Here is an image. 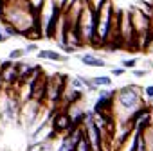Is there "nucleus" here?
Returning <instances> with one entry per match:
<instances>
[{"mask_svg": "<svg viewBox=\"0 0 153 151\" xmlns=\"http://www.w3.org/2000/svg\"><path fill=\"white\" fill-rule=\"evenodd\" d=\"M142 103V90L135 85H128L123 87L115 92V99H114V117H117L119 124H130V115L140 108Z\"/></svg>", "mask_w": 153, "mask_h": 151, "instance_id": "obj_1", "label": "nucleus"}, {"mask_svg": "<svg viewBox=\"0 0 153 151\" xmlns=\"http://www.w3.org/2000/svg\"><path fill=\"white\" fill-rule=\"evenodd\" d=\"M76 27H78V33H79L83 43L97 47L96 45V13L88 7L87 2L83 4V9H81V15H79V20H78Z\"/></svg>", "mask_w": 153, "mask_h": 151, "instance_id": "obj_2", "label": "nucleus"}, {"mask_svg": "<svg viewBox=\"0 0 153 151\" xmlns=\"http://www.w3.org/2000/svg\"><path fill=\"white\" fill-rule=\"evenodd\" d=\"M112 20H114V6H112V0H108L96 15V45L97 41L101 45H106L108 34L112 29Z\"/></svg>", "mask_w": 153, "mask_h": 151, "instance_id": "obj_3", "label": "nucleus"}, {"mask_svg": "<svg viewBox=\"0 0 153 151\" xmlns=\"http://www.w3.org/2000/svg\"><path fill=\"white\" fill-rule=\"evenodd\" d=\"M49 124H51V128L54 130L56 135H67L74 128L72 121H70V117H68V113H67L65 108H56L52 112L51 119H49Z\"/></svg>", "mask_w": 153, "mask_h": 151, "instance_id": "obj_4", "label": "nucleus"}, {"mask_svg": "<svg viewBox=\"0 0 153 151\" xmlns=\"http://www.w3.org/2000/svg\"><path fill=\"white\" fill-rule=\"evenodd\" d=\"M54 137H56V133L51 128V124L47 122L45 126H42V128H38L36 131L31 133V142L29 144H43V142H47V140H51Z\"/></svg>", "mask_w": 153, "mask_h": 151, "instance_id": "obj_5", "label": "nucleus"}, {"mask_svg": "<svg viewBox=\"0 0 153 151\" xmlns=\"http://www.w3.org/2000/svg\"><path fill=\"white\" fill-rule=\"evenodd\" d=\"M38 59H47V61H58V63H65L68 59L67 54H61L58 50H51V49H40L38 50Z\"/></svg>", "mask_w": 153, "mask_h": 151, "instance_id": "obj_6", "label": "nucleus"}, {"mask_svg": "<svg viewBox=\"0 0 153 151\" xmlns=\"http://www.w3.org/2000/svg\"><path fill=\"white\" fill-rule=\"evenodd\" d=\"M79 61L83 63V65H87V67H94V68H103V67H106V61L103 59V58H97L96 54H90V52H87V54H79Z\"/></svg>", "mask_w": 153, "mask_h": 151, "instance_id": "obj_7", "label": "nucleus"}, {"mask_svg": "<svg viewBox=\"0 0 153 151\" xmlns=\"http://www.w3.org/2000/svg\"><path fill=\"white\" fill-rule=\"evenodd\" d=\"M140 133H142L144 149H146V151H153V122H151L144 131H140Z\"/></svg>", "mask_w": 153, "mask_h": 151, "instance_id": "obj_8", "label": "nucleus"}, {"mask_svg": "<svg viewBox=\"0 0 153 151\" xmlns=\"http://www.w3.org/2000/svg\"><path fill=\"white\" fill-rule=\"evenodd\" d=\"M90 83L96 88H101V87L108 88V87H112V78L110 76H96V78H90Z\"/></svg>", "mask_w": 153, "mask_h": 151, "instance_id": "obj_9", "label": "nucleus"}, {"mask_svg": "<svg viewBox=\"0 0 153 151\" xmlns=\"http://www.w3.org/2000/svg\"><path fill=\"white\" fill-rule=\"evenodd\" d=\"M25 56H27V54H25L24 49H13V50L7 54V59H9V61H22Z\"/></svg>", "mask_w": 153, "mask_h": 151, "instance_id": "obj_10", "label": "nucleus"}, {"mask_svg": "<svg viewBox=\"0 0 153 151\" xmlns=\"http://www.w3.org/2000/svg\"><path fill=\"white\" fill-rule=\"evenodd\" d=\"M106 2H108V0H87L88 7H90V9H92V11H94L96 15L99 13V9H101V7H103V6H105Z\"/></svg>", "mask_w": 153, "mask_h": 151, "instance_id": "obj_11", "label": "nucleus"}, {"mask_svg": "<svg viewBox=\"0 0 153 151\" xmlns=\"http://www.w3.org/2000/svg\"><path fill=\"white\" fill-rule=\"evenodd\" d=\"M2 31H4V34H6L7 38H16V36H22V34H20V31H18V29H15L13 25H2Z\"/></svg>", "mask_w": 153, "mask_h": 151, "instance_id": "obj_12", "label": "nucleus"}, {"mask_svg": "<svg viewBox=\"0 0 153 151\" xmlns=\"http://www.w3.org/2000/svg\"><path fill=\"white\" fill-rule=\"evenodd\" d=\"M74 151H92V149H90V144H88V140H87L85 135L79 138V142H78V146H76Z\"/></svg>", "mask_w": 153, "mask_h": 151, "instance_id": "obj_13", "label": "nucleus"}, {"mask_svg": "<svg viewBox=\"0 0 153 151\" xmlns=\"http://www.w3.org/2000/svg\"><path fill=\"white\" fill-rule=\"evenodd\" d=\"M121 65H123V68H131V70H133V68L137 67V59H135V58H128V59H123Z\"/></svg>", "mask_w": 153, "mask_h": 151, "instance_id": "obj_14", "label": "nucleus"}, {"mask_svg": "<svg viewBox=\"0 0 153 151\" xmlns=\"http://www.w3.org/2000/svg\"><path fill=\"white\" fill-rule=\"evenodd\" d=\"M27 2H29L31 9H33L34 13H38V11L42 9V6H43V2H45V0H27Z\"/></svg>", "mask_w": 153, "mask_h": 151, "instance_id": "obj_15", "label": "nucleus"}, {"mask_svg": "<svg viewBox=\"0 0 153 151\" xmlns=\"http://www.w3.org/2000/svg\"><path fill=\"white\" fill-rule=\"evenodd\" d=\"M24 50H25V54H31V52H38L40 49H38V45H36L34 41H31V43H27V45L24 47Z\"/></svg>", "mask_w": 153, "mask_h": 151, "instance_id": "obj_16", "label": "nucleus"}, {"mask_svg": "<svg viewBox=\"0 0 153 151\" xmlns=\"http://www.w3.org/2000/svg\"><path fill=\"white\" fill-rule=\"evenodd\" d=\"M131 74L135 76V78H146V76H148V70H146V68H133Z\"/></svg>", "mask_w": 153, "mask_h": 151, "instance_id": "obj_17", "label": "nucleus"}, {"mask_svg": "<svg viewBox=\"0 0 153 151\" xmlns=\"http://www.w3.org/2000/svg\"><path fill=\"white\" fill-rule=\"evenodd\" d=\"M124 72H126V68H123V67H117V68L114 67V68L110 70V74L115 76V78H121V76H124Z\"/></svg>", "mask_w": 153, "mask_h": 151, "instance_id": "obj_18", "label": "nucleus"}, {"mask_svg": "<svg viewBox=\"0 0 153 151\" xmlns=\"http://www.w3.org/2000/svg\"><path fill=\"white\" fill-rule=\"evenodd\" d=\"M142 95L146 99H153V85H148L144 90H142Z\"/></svg>", "mask_w": 153, "mask_h": 151, "instance_id": "obj_19", "label": "nucleus"}, {"mask_svg": "<svg viewBox=\"0 0 153 151\" xmlns=\"http://www.w3.org/2000/svg\"><path fill=\"white\" fill-rule=\"evenodd\" d=\"M27 151H45V146L43 144H29Z\"/></svg>", "mask_w": 153, "mask_h": 151, "instance_id": "obj_20", "label": "nucleus"}, {"mask_svg": "<svg viewBox=\"0 0 153 151\" xmlns=\"http://www.w3.org/2000/svg\"><path fill=\"white\" fill-rule=\"evenodd\" d=\"M7 40H9V38H7V36L4 34V31H2V29H0V43H6Z\"/></svg>", "mask_w": 153, "mask_h": 151, "instance_id": "obj_21", "label": "nucleus"}, {"mask_svg": "<svg viewBox=\"0 0 153 151\" xmlns=\"http://www.w3.org/2000/svg\"><path fill=\"white\" fill-rule=\"evenodd\" d=\"M149 101H151V104H153V99H149Z\"/></svg>", "mask_w": 153, "mask_h": 151, "instance_id": "obj_22", "label": "nucleus"}, {"mask_svg": "<svg viewBox=\"0 0 153 151\" xmlns=\"http://www.w3.org/2000/svg\"><path fill=\"white\" fill-rule=\"evenodd\" d=\"M83 2H87V0H83Z\"/></svg>", "mask_w": 153, "mask_h": 151, "instance_id": "obj_23", "label": "nucleus"}]
</instances>
